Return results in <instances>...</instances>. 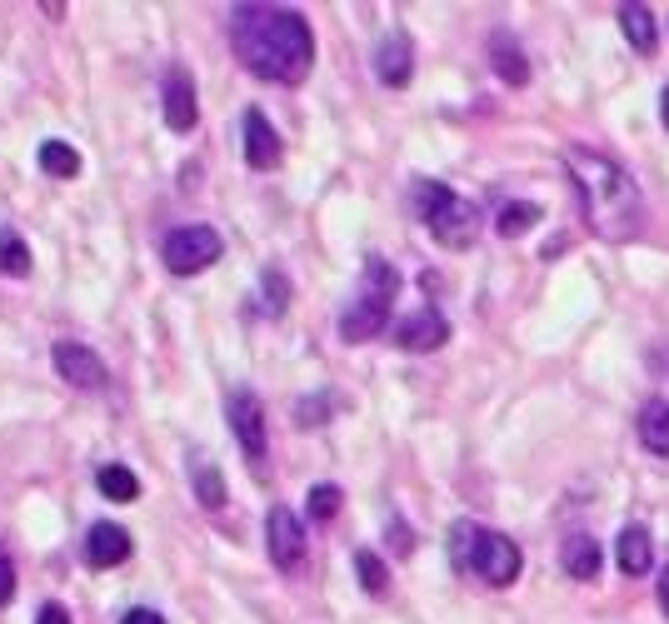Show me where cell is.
<instances>
[{
    "instance_id": "cell-26",
    "label": "cell",
    "mask_w": 669,
    "mask_h": 624,
    "mask_svg": "<svg viewBox=\"0 0 669 624\" xmlns=\"http://www.w3.org/2000/svg\"><path fill=\"white\" fill-rule=\"evenodd\" d=\"M345 505L341 495V484H310V495H306V515L315 519V525H325V519H335Z\"/></svg>"
},
{
    "instance_id": "cell-30",
    "label": "cell",
    "mask_w": 669,
    "mask_h": 624,
    "mask_svg": "<svg viewBox=\"0 0 669 624\" xmlns=\"http://www.w3.org/2000/svg\"><path fill=\"white\" fill-rule=\"evenodd\" d=\"M390 550H395V554H410L415 550V535L405 530V525H390Z\"/></svg>"
},
{
    "instance_id": "cell-32",
    "label": "cell",
    "mask_w": 669,
    "mask_h": 624,
    "mask_svg": "<svg viewBox=\"0 0 669 624\" xmlns=\"http://www.w3.org/2000/svg\"><path fill=\"white\" fill-rule=\"evenodd\" d=\"M120 624H165V620H160L155 610H145V604H141V610H126V614H120Z\"/></svg>"
},
{
    "instance_id": "cell-19",
    "label": "cell",
    "mask_w": 669,
    "mask_h": 624,
    "mask_svg": "<svg viewBox=\"0 0 669 624\" xmlns=\"http://www.w3.org/2000/svg\"><path fill=\"white\" fill-rule=\"evenodd\" d=\"M640 445L649 455L669 459V400H645V410H640Z\"/></svg>"
},
{
    "instance_id": "cell-13",
    "label": "cell",
    "mask_w": 669,
    "mask_h": 624,
    "mask_svg": "<svg viewBox=\"0 0 669 624\" xmlns=\"http://www.w3.org/2000/svg\"><path fill=\"white\" fill-rule=\"evenodd\" d=\"M485 56H490V65H494V75L510 85V91H519V85L529 81V60H525V46H519V36L515 31H490V46H485Z\"/></svg>"
},
{
    "instance_id": "cell-15",
    "label": "cell",
    "mask_w": 669,
    "mask_h": 624,
    "mask_svg": "<svg viewBox=\"0 0 669 624\" xmlns=\"http://www.w3.org/2000/svg\"><path fill=\"white\" fill-rule=\"evenodd\" d=\"M130 560V535L120 530V525H110V519H100V525H91L85 530V565L91 569H116Z\"/></svg>"
},
{
    "instance_id": "cell-11",
    "label": "cell",
    "mask_w": 669,
    "mask_h": 624,
    "mask_svg": "<svg viewBox=\"0 0 669 624\" xmlns=\"http://www.w3.org/2000/svg\"><path fill=\"white\" fill-rule=\"evenodd\" d=\"M240 135H246V166H255V170H275L280 166V155H285V141H280V130L271 125V116L260 106H250L246 110V125H240Z\"/></svg>"
},
{
    "instance_id": "cell-10",
    "label": "cell",
    "mask_w": 669,
    "mask_h": 624,
    "mask_svg": "<svg viewBox=\"0 0 669 624\" xmlns=\"http://www.w3.org/2000/svg\"><path fill=\"white\" fill-rule=\"evenodd\" d=\"M50 360H56V375L65 380V385H75V389H106V360L95 350H85V345H75V340H60L56 350H50Z\"/></svg>"
},
{
    "instance_id": "cell-4",
    "label": "cell",
    "mask_w": 669,
    "mask_h": 624,
    "mask_svg": "<svg viewBox=\"0 0 669 624\" xmlns=\"http://www.w3.org/2000/svg\"><path fill=\"white\" fill-rule=\"evenodd\" d=\"M455 565L470 569L475 579L485 585L505 589L519 579V565H525V554L510 535L500 530H485V525H455Z\"/></svg>"
},
{
    "instance_id": "cell-6",
    "label": "cell",
    "mask_w": 669,
    "mask_h": 624,
    "mask_svg": "<svg viewBox=\"0 0 669 624\" xmlns=\"http://www.w3.org/2000/svg\"><path fill=\"white\" fill-rule=\"evenodd\" d=\"M225 250L220 230H211V225H180V230H170L160 245V260L170 275H200L205 265H215Z\"/></svg>"
},
{
    "instance_id": "cell-12",
    "label": "cell",
    "mask_w": 669,
    "mask_h": 624,
    "mask_svg": "<svg viewBox=\"0 0 669 624\" xmlns=\"http://www.w3.org/2000/svg\"><path fill=\"white\" fill-rule=\"evenodd\" d=\"M445 340H450V320L440 315L434 305H420L415 315H405L395 325V345H399V350L425 355V350H440Z\"/></svg>"
},
{
    "instance_id": "cell-25",
    "label": "cell",
    "mask_w": 669,
    "mask_h": 624,
    "mask_svg": "<svg viewBox=\"0 0 669 624\" xmlns=\"http://www.w3.org/2000/svg\"><path fill=\"white\" fill-rule=\"evenodd\" d=\"M355 575H360V589L365 595H385L390 589V569L375 550H355Z\"/></svg>"
},
{
    "instance_id": "cell-31",
    "label": "cell",
    "mask_w": 669,
    "mask_h": 624,
    "mask_svg": "<svg viewBox=\"0 0 669 624\" xmlns=\"http://www.w3.org/2000/svg\"><path fill=\"white\" fill-rule=\"evenodd\" d=\"M320 410L330 415V400H320V395H315V400H306V405H300V424H306V430H310V424H320Z\"/></svg>"
},
{
    "instance_id": "cell-20",
    "label": "cell",
    "mask_w": 669,
    "mask_h": 624,
    "mask_svg": "<svg viewBox=\"0 0 669 624\" xmlns=\"http://www.w3.org/2000/svg\"><path fill=\"white\" fill-rule=\"evenodd\" d=\"M190 484H195V500L205 509H225V480H220V470H215L211 459L205 455H190Z\"/></svg>"
},
{
    "instance_id": "cell-9",
    "label": "cell",
    "mask_w": 669,
    "mask_h": 624,
    "mask_svg": "<svg viewBox=\"0 0 669 624\" xmlns=\"http://www.w3.org/2000/svg\"><path fill=\"white\" fill-rule=\"evenodd\" d=\"M265 544H271L275 569H300V560H306V530H300L295 509L275 505L271 515H265Z\"/></svg>"
},
{
    "instance_id": "cell-8",
    "label": "cell",
    "mask_w": 669,
    "mask_h": 624,
    "mask_svg": "<svg viewBox=\"0 0 669 624\" xmlns=\"http://www.w3.org/2000/svg\"><path fill=\"white\" fill-rule=\"evenodd\" d=\"M160 110H165V125L176 130V135H190L200 120V95H195V75L186 65H170L160 85Z\"/></svg>"
},
{
    "instance_id": "cell-1",
    "label": "cell",
    "mask_w": 669,
    "mask_h": 624,
    "mask_svg": "<svg viewBox=\"0 0 669 624\" xmlns=\"http://www.w3.org/2000/svg\"><path fill=\"white\" fill-rule=\"evenodd\" d=\"M230 46L250 75L271 85H300L315 65V36L300 11L285 5H236L230 11Z\"/></svg>"
},
{
    "instance_id": "cell-17",
    "label": "cell",
    "mask_w": 669,
    "mask_h": 624,
    "mask_svg": "<svg viewBox=\"0 0 669 624\" xmlns=\"http://www.w3.org/2000/svg\"><path fill=\"white\" fill-rule=\"evenodd\" d=\"M620 31H624V40H630L640 56H655V46H659V25H655V15H649V5H620Z\"/></svg>"
},
{
    "instance_id": "cell-14",
    "label": "cell",
    "mask_w": 669,
    "mask_h": 624,
    "mask_svg": "<svg viewBox=\"0 0 669 624\" xmlns=\"http://www.w3.org/2000/svg\"><path fill=\"white\" fill-rule=\"evenodd\" d=\"M375 75H380V85H390V91L410 85V75H415V46H410V36H405V31H390V36L380 40V50H375Z\"/></svg>"
},
{
    "instance_id": "cell-16",
    "label": "cell",
    "mask_w": 669,
    "mask_h": 624,
    "mask_svg": "<svg viewBox=\"0 0 669 624\" xmlns=\"http://www.w3.org/2000/svg\"><path fill=\"white\" fill-rule=\"evenodd\" d=\"M560 565L570 579H595L599 565H605V554H599V540L595 535H570L560 544Z\"/></svg>"
},
{
    "instance_id": "cell-18",
    "label": "cell",
    "mask_w": 669,
    "mask_h": 624,
    "mask_svg": "<svg viewBox=\"0 0 669 624\" xmlns=\"http://www.w3.org/2000/svg\"><path fill=\"white\" fill-rule=\"evenodd\" d=\"M649 565H655V544H649V530H645V525H624V530H620V569L630 579H640Z\"/></svg>"
},
{
    "instance_id": "cell-21",
    "label": "cell",
    "mask_w": 669,
    "mask_h": 624,
    "mask_svg": "<svg viewBox=\"0 0 669 624\" xmlns=\"http://www.w3.org/2000/svg\"><path fill=\"white\" fill-rule=\"evenodd\" d=\"M81 151L75 145H65V141H46L40 145V170H46L50 180H75L81 176Z\"/></svg>"
},
{
    "instance_id": "cell-24",
    "label": "cell",
    "mask_w": 669,
    "mask_h": 624,
    "mask_svg": "<svg viewBox=\"0 0 669 624\" xmlns=\"http://www.w3.org/2000/svg\"><path fill=\"white\" fill-rule=\"evenodd\" d=\"M535 220H540V205H535V201H510L505 211L494 215V230H500L505 240H519Z\"/></svg>"
},
{
    "instance_id": "cell-5",
    "label": "cell",
    "mask_w": 669,
    "mask_h": 624,
    "mask_svg": "<svg viewBox=\"0 0 669 624\" xmlns=\"http://www.w3.org/2000/svg\"><path fill=\"white\" fill-rule=\"evenodd\" d=\"M395 295H399L395 265H390L385 255H365V285H360V295H355V305L341 315L345 340L350 345L375 340V335L390 325V305H395Z\"/></svg>"
},
{
    "instance_id": "cell-29",
    "label": "cell",
    "mask_w": 669,
    "mask_h": 624,
    "mask_svg": "<svg viewBox=\"0 0 669 624\" xmlns=\"http://www.w3.org/2000/svg\"><path fill=\"white\" fill-rule=\"evenodd\" d=\"M36 624H71V610L50 600V604H40V610H36Z\"/></svg>"
},
{
    "instance_id": "cell-22",
    "label": "cell",
    "mask_w": 669,
    "mask_h": 624,
    "mask_svg": "<svg viewBox=\"0 0 669 624\" xmlns=\"http://www.w3.org/2000/svg\"><path fill=\"white\" fill-rule=\"evenodd\" d=\"M0 275H11V280L31 275V245H25L21 230H11V225H0Z\"/></svg>"
},
{
    "instance_id": "cell-28",
    "label": "cell",
    "mask_w": 669,
    "mask_h": 624,
    "mask_svg": "<svg viewBox=\"0 0 669 624\" xmlns=\"http://www.w3.org/2000/svg\"><path fill=\"white\" fill-rule=\"evenodd\" d=\"M11 595H15V565L5 560V554H0V610L11 604Z\"/></svg>"
},
{
    "instance_id": "cell-34",
    "label": "cell",
    "mask_w": 669,
    "mask_h": 624,
    "mask_svg": "<svg viewBox=\"0 0 669 624\" xmlns=\"http://www.w3.org/2000/svg\"><path fill=\"white\" fill-rule=\"evenodd\" d=\"M659 120H665V130H669V85H665V100H659Z\"/></svg>"
},
{
    "instance_id": "cell-7",
    "label": "cell",
    "mask_w": 669,
    "mask_h": 624,
    "mask_svg": "<svg viewBox=\"0 0 669 624\" xmlns=\"http://www.w3.org/2000/svg\"><path fill=\"white\" fill-rule=\"evenodd\" d=\"M225 420H230V430H236V440H240V449H246V459H255L260 470H265L271 435H265V410H260L255 395H250V389H230V400H225Z\"/></svg>"
},
{
    "instance_id": "cell-23",
    "label": "cell",
    "mask_w": 669,
    "mask_h": 624,
    "mask_svg": "<svg viewBox=\"0 0 669 624\" xmlns=\"http://www.w3.org/2000/svg\"><path fill=\"white\" fill-rule=\"evenodd\" d=\"M95 484H100V495L116 500V505H130V500H141V480H135V475H130L126 465H100Z\"/></svg>"
},
{
    "instance_id": "cell-33",
    "label": "cell",
    "mask_w": 669,
    "mask_h": 624,
    "mask_svg": "<svg viewBox=\"0 0 669 624\" xmlns=\"http://www.w3.org/2000/svg\"><path fill=\"white\" fill-rule=\"evenodd\" d=\"M659 610H665V614H669V565H665V569H659Z\"/></svg>"
},
{
    "instance_id": "cell-2",
    "label": "cell",
    "mask_w": 669,
    "mask_h": 624,
    "mask_svg": "<svg viewBox=\"0 0 669 624\" xmlns=\"http://www.w3.org/2000/svg\"><path fill=\"white\" fill-rule=\"evenodd\" d=\"M564 170L575 180L580 211H585L589 230L599 240L624 245V240H634L645 230V195H640V185L630 180V170L620 160L589 151V145H570L564 151Z\"/></svg>"
},
{
    "instance_id": "cell-27",
    "label": "cell",
    "mask_w": 669,
    "mask_h": 624,
    "mask_svg": "<svg viewBox=\"0 0 669 624\" xmlns=\"http://www.w3.org/2000/svg\"><path fill=\"white\" fill-rule=\"evenodd\" d=\"M265 305H271L275 315L290 305V280H285L280 271H265Z\"/></svg>"
},
{
    "instance_id": "cell-3",
    "label": "cell",
    "mask_w": 669,
    "mask_h": 624,
    "mask_svg": "<svg viewBox=\"0 0 669 624\" xmlns=\"http://www.w3.org/2000/svg\"><path fill=\"white\" fill-rule=\"evenodd\" d=\"M410 205H415V215L430 225L434 245H445V250L475 245V236H480V225H485L480 205H470L465 195H455L450 185H440V180H425V176L410 185Z\"/></svg>"
}]
</instances>
